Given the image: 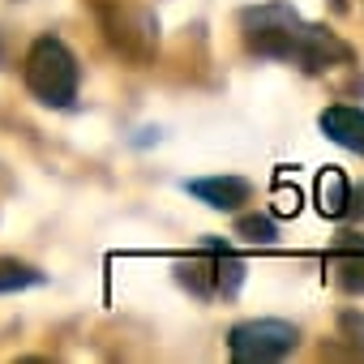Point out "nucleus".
<instances>
[{"mask_svg": "<svg viewBox=\"0 0 364 364\" xmlns=\"http://www.w3.org/2000/svg\"><path fill=\"white\" fill-rule=\"evenodd\" d=\"M338 326H343V334L364 351V313H343V317H338Z\"/></svg>", "mask_w": 364, "mask_h": 364, "instance_id": "11", "label": "nucleus"}, {"mask_svg": "<svg viewBox=\"0 0 364 364\" xmlns=\"http://www.w3.org/2000/svg\"><path fill=\"white\" fill-rule=\"evenodd\" d=\"M330 270H334V283L351 296H364V240L355 236H343L338 249L330 253Z\"/></svg>", "mask_w": 364, "mask_h": 364, "instance_id": "6", "label": "nucleus"}, {"mask_svg": "<svg viewBox=\"0 0 364 364\" xmlns=\"http://www.w3.org/2000/svg\"><path fill=\"white\" fill-rule=\"evenodd\" d=\"M236 236L249 245H274L279 240V223L270 215H240L236 219Z\"/></svg>", "mask_w": 364, "mask_h": 364, "instance_id": "10", "label": "nucleus"}, {"mask_svg": "<svg viewBox=\"0 0 364 364\" xmlns=\"http://www.w3.org/2000/svg\"><path fill=\"white\" fill-rule=\"evenodd\" d=\"M240 26H245L249 52L270 56V60H296L304 73H321L330 65H347L351 60V48L343 39H334L321 26L300 22V14L287 9V5L245 9L240 14Z\"/></svg>", "mask_w": 364, "mask_h": 364, "instance_id": "1", "label": "nucleus"}, {"mask_svg": "<svg viewBox=\"0 0 364 364\" xmlns=\"http://www.w3.org/2000/svg\"><path fill=\"white\" fill-rule=\"evenodd\" d=\"M77 82H82L77 60H73V52L60 39L43 35V39L31 43V52H26V86H31V95L39 103H48V107H73Z\"/></svg>", "mask_w": 364, "mask_h": 364, "instance_id": "2", "label": "nucleus"}, {"mask_svg": "<svg viewBox=\"0 0 364 364\" xmlns=\"http://www.w3.org/2000/svg\"><path fill=\"white\" fill-rule=\"evenodd\" d=\"M206 249H210V257H215V291L236 296L240 283H245V262H236V257L228 253V245H219V240H210Z\"/></svg>", "mask_w": 364, "mask_h": 364, "instance_id": "8", "label": "nucleus"}, {"mask_svg": "<svg viewBox=\"0 0 364 364\" xmlns=\"http://www.w3.org/2000/svg\"><path fill=\"white\" fill-rule=\"evenodd\" d=\"M43 283V270L18 262V257H0V296L5 291H26V287H39Z\"/></svg>", "mask_w": 364, "mask_h": 364, "instance_id": "9", "label": "nucleus"}, {"mask_svg": "<svg viewBox=\"0 0 364 364\" xmlns=\"http://www.w3.org/2000/svg\"><path fill=\"white\" fill-rule=\"evenodd\" d=\"M317 124H321V133H326L334 146H343V150H351V154H364V112H360V107L334 103V107H326V112L317 116Z\"/></svg>", "mask_w": 364, "mask_h": 364, "instance_id": "5", "label": "nucleus"}, {"mask_svg": "<svg viewBox=\"0 0 364 364\" xmlns=\"http://www.w3.org/2000/svg\"><path fill=\"white\" fill-rule=\"evenodd\" d=\"M300 334L291 321H274V317H262V321H240L228 338L232 347V360L240 364H266V360H283L287 351H296Z\"/></svg>", "mask_w": 364, "mask_h": 364, "instance_id": "3", "label": "nucleus"}, {"mask_svg": "<svg viewBox=\"0 0 364 364\" xmlns=\"http://www.w3.org/2000/svg\"><path fill=\"white\" fill-rule=\"evenodd\" d=\"M185 193H193L210 210H240L253 198V185L245 176H202V180H185Z\"/></svg>", "mask_w": 364, "mask_h": 364, "instance_id": "4", "label": "nucleus"}, {"mask_svg": "<svg viewBox=\"0 0 364 364\" xmlns=\"http://www.w3.org/2000/svg\"><path fill=\"white\" fill-rule=\"evenodd\" d=\"M317 206H321V215H330V219H343V215L351 210V185H347V176H343L338 167H326V171L317 176Z\"/></svg>", "mask_w": 364, "mask_h": 364, "instance_id": "7", "label": "nucleus"}]
</instances>
